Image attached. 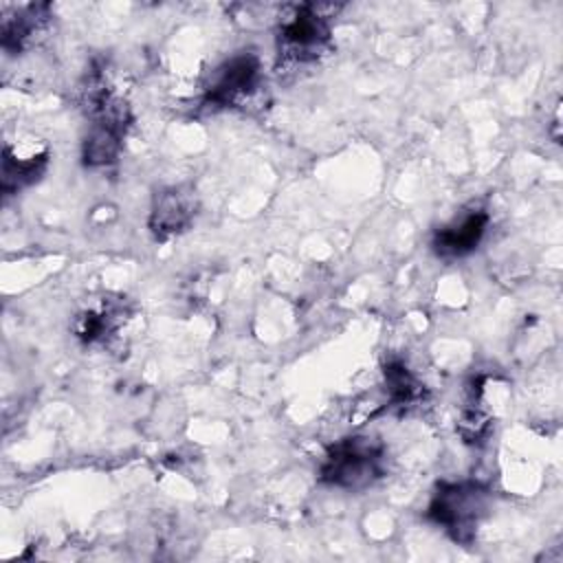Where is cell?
I'll list each match as a JSON object with an SVG mask.
<instances>
[{
  "mask_svg": "<svg viewBox=\"0 0 563 563\" xmlns=\"http://www.w3.org/2000/svg\"><path fill=\"white\" fill-rule=\"evenodd\" d=\"M84 103L90 125L81 143V161L92 169L114 165L132 125V110L128 101L108 84L101 70L90 73L84 88Z\"/></svg>",
  "mask_w": 563,
  "mask_h": 563,
  "instance_id": "obj_1",
  "label": "cell"
},
{
  "mask_svg": "<svg viewBox=\"0 0 563 563\" xmlns=\"http://www.w3.org/2000/svg\"><path fill=\"white\" fill-rule=\"evenodd\" d=\"M339 9V4L325 2H301L282 9L275 44L284 70L308 68L330 51L332 22Z\"/></svg>",
  "mask_w": 563,
  "mask_h": 563,
  "instance_id": "obj_2",
  "label": "cell"
},
{
  "mask_svg": "<svg viewBox=\"0 0 563 563\" xmlns=\"http://www.w3.org/2000/svg\"><path fill=\"white\" fill-rule=\"evenodd\" d=\"M490 488L475 479L440 482L427 504L424 519L457 545H471L488 515Z\"/></svg>",
  "mask_w": 563,
  "mask_h": 563,
  "instance_id": "obj_3",
  "label": "cell"
},
{
  "mask_svg": "<svg viewBox=\"0 0 563 563\" xmlns=\"http://www.w3.org/2000/svg\"><path fill=\"white\" fill-rule=\"evenodd\" d=\"M387 473V449L372 435H347L336 440L323 455L317 479L339 490H365Z\"/></svg>",
  "mask_w": 563,
  "mask_h": 563,
  "instance_id": "obj_4",
  "label": "cell"
},
{
  "mask_svg": "<svg viewBox=\"0 0 563 563\" xmlns=\"http://www.w3.org/2000/svg\"><path fill=\"white\" fill-rule=\"evenodd\" d=\"M262 62L255 53L242 51L216 66L202 88V106L211 110L246 108L262 90Z\"/></svg>",
  "mask_w": 563,
  "mask_h": 563,
  "instance_id": "obj_5",
  "label": "cell"
},
{
  "mask_svg": "<svg viewBox=\"0 0 563 563\" xmlns=\"http://www.w3.org/2000/svg\"><path fill=\"white\" fill-rule=\"evenodd\" d=\"M198 209L200 202L191 185L163 187L152 198L147 229L156 240H169L185 233L194 224Z\"/></svg>",
  "mask_w": 563,
  "mask_h": 563,
  "instance_id": "obj_6",
  "label": "cell"
},
{
  "mask_svg": "<svg viewBox=\"0 0 563 563\" xmlns=\"http://www.w3.org/2000/svg\"><path fill=\"white\" fill-rule=\"evenodd\" d=\"M490 224V213L484 207H471L455 216L451 222L438 227L431 235V251L444 260L453 262L471 255L484 240Z\"/></svg>",
  "mask_w": 563,
  "mask_h": 563,
  "instance_id": "obj_7",
  "label": "cell"
},
{
  "mask_svg": "<svg viewBox=\"0 0 563 563\" xmlns=\"http://www.w3.org/2000/svg\"><path fill=\"white\" fill-rule=\"evenodd\" d=\"M132 308L125 297H103L73 319V336L86 345H106L130 321Z\"/></svg>",
  "mask_w": 563,
  "mask_h": 563,
  "instance_id": "obj_8",
  "label": "cell"
},
{
  "mask_svg": "<svg viewBox=\"0 0 563 563\" xmlns=\"http://www.w3.org/2000/svg\"><path fill=\"white\" fill-rule=\"evenodd\" d=\"M51 4H24L4 13L0 22V46L9 55H20L29 51L40 37H44L51 24Z\"/></svg>",
  "mask_w": 563,
  "mask_h": 563,
  "instance_id": "obj_9",
  "label": "cell"
},
{
  "mask_svg": "<svg viewBox=\"0 0 563 563\" xmlns=\"http://www.w3.org/2000/svg\"><path fill=\"white\" fill-rule=\"evenodd\" d=\"M490 429H493V418L484 398V378L473 376L466 385L457 431L466 444H482L490 435Z\"/></svg>",
  "mask_w": 563,
  "mask_h": 563,
  "instance_id": "obj_10",
  "label": "cell"
},
{
  "mask_svg": "<svg viewBox=\"0 0 563 563\" xmlns=\"http://www.w3.org/2000/svg\"><path fill=\"white\" fill-rule=\"evenodd\" d=\"M383 380L387 391V407L398 411H409L427 400L424 383L407 367L400 358H389L383 365Z\"/></svg>",
  "mask_w": 563,
  "mask_h": 563,
  "instance_id": "obj_11",
  "label": "cell"
},
{
  "mask_svg": "<svg viewBox=\"0 0 563 563\" xmlns=\"http://www.w3.org/2000/svg\"><path fill=\"white\" fill-rule=\"evenodd\" d=\"M48 169V152L18 156L11 145H4L2 167H0V189L4 196H13L31 185H35Z\"/></svg>",
  "mask_w": 563,
  "mask_h": 563,
  "instance_id": "obj_12",
  "label": "cell"
}]
</instances>
